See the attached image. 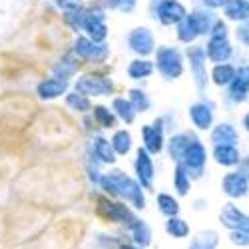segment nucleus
I'll return each instance as SVG.
<instances>
[{"label": "nucleus", "instance_id": "f257e3e1", "mask_svg": "<svg viewBox=\"0 0 249 249\" xmlns=\"http://www.w3.org/2000/svg\"><path fill=\"white\" fill-rule=\"evenodd\" d=\"M102 188L114 194V196H122L126 197L130 203H134L138 210H142L146 205V197H143V192H142V185L138 181H134L130 176H126L124 172L116 170V172H110L108 176L102 178Z\"/></svg>", "mask_w": 249, "mask_h": 249}, {"label": "nucleus", "instance_id": "f03ea898", "mask_svg": "<svg viewBox=\"0 0 249 249\" xmlns=\"http://www.w3.org/2000/svg\"><path fill=\"white\" fill-rule=\"evenodd\" d=\"M156 70L165 78V80H179L183 76V70H185V58L183 54L174 48V46H158L156 50Z\"/></svg>", "mask_w": 249, "mask_h": 249}, {"label": "nucleus", "instance_id": "7ed1b4c3", "mask_svg": "<svg viewBox=\"0 0 249 249\" xmlns=\"http://www.w3.org/2000/svg\"><path fill=\"white\" fill-rule=\"evenodd\" d=\"M74 90L84 94L86 98H102V96H112L116 84L112 78L104 74H84L76 80Z\"/></svg>", "mask_w": 249, "mask_h": 249}, {"label": "nucleus", "instance_id": "20e7f679", "mask_svg": "<svg viewBox=\"0 0 249 249\" xmlns=\"http://www.w3.org/2000/svg\"><path fill=\"white\" fill-rule=\"evenodd\" d=\"M104 2H96L88 6V14L84 20V36H88L96 44H106L108 38V24H106V14H104Z\"/></svg>", "mask_w": 249, "mask_h": 249}, {"label": "nucleus", "instance_id": "39448f33", "mask_svg": "<svg viewBox=\"0 0 249 249\" xmlns=\"http://www.w3.org/2000/svg\"><path fill=\"white\" fill-rule=\"evenodd\" d=\"M72 54L88 64H104L110 56L108 44H96L88 36H78L72 42Z\"/></svg>", "mask_w": 249, "mask_h": 249}, {"label": "nucleus", "instance_id": "423d86ee", "mask_svg": "<svg viewBox=\"0 0 249 249\" xmlns=\"http://www.w3.org/2000/svg\"><path fill=\"white\" fill-rule=\"evenodd\" d=\"M185 58L190 62V72L194 76V84L199 92L207 88V80H210V72H207V54L205 46H188L185 50Z\"/></svg>", "mask_w": 249, "mask_h": 249}, {"label": "nucleus", "instance_id": "0eeeda50", "mask_svg": "<svg viewBox=\"0 0 249 249\" xmlns=\"http://www.w3.org/2000/svg\"><path fill=\"white\" fill-rule=\"evenodd\" d=\"M188 14V8L179 0H156L154 2V18L161 26H178Z\"/></svg>", "mask_w": 249, "mask_h": 249}, {"label": "nucleus", "instance_id": "6e6552de", "mask_svg": "<svg viewBox=\"0 0 249 249\" xmlns=\"http://www.w3.org/2000/svg\"><path fill=\"white\" fill-rule=\"evenodd\" d=\"M215 106L210 102V100H197L194 104H190L188 108V116H190V122L192 126L199 132H207V130H213V122H215Z\"/></svg>", "mask_w": 249, "mask_h": 249}, {"label": "nucleus", "instance_id": "1a4fd4ad", "mask_svg": "<svg viewBox=\"0 0 249 249\" xmlns=\"http://www.w3.org/2000/svg\"><path fill=\"white\" fill-rule=\"evenodd\" d=\"M181 163H183V168L190 172V176L199 178L203 174L205 163H207V150H205L203 142L199 138L192 136L190 146H188V150H185V154H183Z\"/></svg>", "mask_w": 249, "mask_h": 249}, {"label": "nucleus", "instance_id": "9d476101", "mask_svg": "<svg viewBox=\"0 0 249 249\" xmlns=\"http://www.w3.org/2000/svg\"><path fill=\"white\" fill-rule=\"evenodd\" d=\"M128 46L138 58H148L156 54V38L148 26H138L128 34Z\"/></svg>", "mask_w": 249, "mask_h": 249}, {"label": "nucleus", "instance_id": "9b49d317", "mask_svg": "<svg viewBox=\"0 0 249 249\" xmlns=\"http://www.w3.org/2000/svg\"><path fill=\"white\" fill-rule=\"evenodd\" d=\"M142 142H143V150L148 154L156 156L165 148V138H163V118H156L154 124L142 126Z\"/></svg>", "mask_w": 249, "mask_h": 249}, {"label": "nucleus", "instance_id": "f8f14e48", "mask_svg": "<svg viewBox=\"0 0 249 249\" xmlns=\"http://www.w3.org/2000/svg\"><path fill=\"white\" fill-rule=\"evenodd\" d=\"M219 221L223 227H227L231 231H241V233H249V215L245 212H241L239 207L231 201H227L221 212H219Z\"/></svg>", "mask_w": 249, "mask_h": 249}, {"label": "nucleus", "instance_id": "ddd939ff", "mask_svg": "<svg viewBox=\"0 0 249 249\" xmlns=\"http://www.w3.org/2000/svg\"><path fill=\"white\" fill-rule=\"evenodd\" d=\"M221 192L230 199H243L249 196V179L237 170L227 172L221 178Z\"/></svg>", "mask_w": 249, "mask_h": 249}, {"label": "nucleus", "instance_id": "4468645a", "mask_svg": "<svg viewBox=\"0 0 249 249\" xmlns=\"http://www.w3.org/2000/svg\"><path fill=\"white\" fill-rule=\"evenodd\" d=\"M136 176H138V183L142 188L146 190H152L154 185V178H156V168H154V160H152V154H148L143 148H138L136 152Z\"/></svg>", "mask_w": 249, "mask_h": 249}, {"label": "nucleus", "instance_id": "2eb2a0df", "mask_svg": "<svg viewBox=\"0 0 249 249\" xmlns=\"http://www.w3.org/2000/svg\"><path fill=\"white\" fill-rule=\"evenodd\" d=\"M205 54L212 64H227L233 56V46L230 38H207L205 42Z\"/></svg>", "mask_w": 249, "mask_h": 249}, {"label": "nucleus", "instance_id": "dca6fc26", "mask_svg": "<svg viewBox=\"0 0 249 249\" xmlns=\"http://www.w3.org/2000/svg\"><path fill=\"white\" fill-rule=\"evenodd\" d=\"M225 96L231 104H243L249 98V64L237 66V76L227 88Z\"/></svg>", "mask_w": 249, "mask_h": 249}, {"label": "nucleus", "instance_id": "f3484780", "mask_svg": "<svg viewBox=\"0 0 249 249\" xmlns=\"http://www.w3.org/2000/svg\"><path fill=\"white\" fill-rule=\"evenodd\" d=\"M36 94L40 100H56L60 96H66L68 94V82L66 80H60V78H46L42 82H38L36 86Z\"/></svg>", "mask_w": 249, "mask_h": 249}, {"label": "nucleus", "instance_id": "a211bd4d", "mask_svg": "<svg viewBox=\"0 0 249 249\" xmlns=\"http://www.w3.org/2000/svg\"><path fill=\"white\" fill-rule=\"evenodd\" d=\"M213 146H239V132L230 122H219L212 130Z\"/></svg>", "mask_w": 249, "mask_h": 249}, {"label": "nucleus", "instance_id": "6ab92c4d", "mask_svg": "<svg viewBox=\"0 0 249 249\" xmlns=\"http://www.w3.org/2000/svg\"><path fill=\"white\" fill-rule=\"evenodd\" d=\"M212 156H213V161L221 165V168H235L243 160L239 146H213Z\"/></svg>", "mask_w": 249, "mask_h": 249}, {"label": "nucleus", "instance_id": "aec40b11", "mask_svg": "<svg viewBox=\"0 0 249 249\" xmlns=\"http://www.w3.org/2000/svg\"><path fill=\"white\" fill-rule=\"evenodd\" d=\"M235 76H237V66L231 64V62H227V64H215L210 72V78L217 88H230Z\"/></svg>", "mask_w": 249, "mask_h": 249}, {"label": "nucleus", "instance_id": "412c9836", "mask_svg": "<svg viewBox=\"0 0 249 249\" xmlns=\"http://www.w3.org/2000/svg\"><path fill=\"white\" fill-rule=\"evenodd\" d=\"M223 16H225V20L237 22V24L249 22V0H231V2L223 8Z\"/></svg>", "mask_w": 249, "mask_h": 249}, {"label": "nucleus", "instance_id": "4be33fe9", "mask_svg": "<svg viewBox=\"0 0 249 249\" xmlns=\"http://www.w3.org/2000/svg\"><path fill=\"white\" fill-rule=\"evenodd\" d=\"M78 66H80V62L74 54H66V56H62L56 64L52 66V76L54 78H60V80H70L76 72H78Z\"/></svg>", "mask_w": 249, "mask_h": 249}, {"label": "nucleus", "instance_id": "5701e85b", "mask_svg": "<svg viewBox=\"0 0 249 249\" xmlns=\"http://www.w3.org/2000/svg\"><path fill=\"white\" fill-rule=\"evenodd\" d=\"M156 70V64L148 58H134L130 64H128V78L134 80V82H140V80H146L154 74Z\"/></svg>", "mask_w": 249, "mask_h": 249}, {"label": "nucleus", "instance_id": "b1692460", "mask_svg": "<svg viewBox=\"0 0 249 249\" xmlns=\"http://www.w3.org/2000/svg\"><path fill=\"white\" fill-rule=\"evenodd\" d=\"M112 112L124 124H134L136 116H138V110L132 106V102L128 98H124V96H118V98L112 100Z\"/></svg>", "mask_w": 249, "mask_h": 249}, {"label": "nucleus", "instance_id": "393cba45", "mask_svg": "<svg viewBox=\"0 0 249 249\" xmlns=\"http://www.w3.org/2000/svg\"><path fill=\"white\" fill-rule=\"evenodd\" d=\"M190 140H192L190 134H181V132L179 134H174L168 140V154H170L172 161L181 163L183 154H185V150H188V146H190Z\"/></svg>", "mask_w": 249, "mask_h": 249}, {"label": "nucleus", "instance_id": "a878e982", "mask_svg": "<svg viewBox=\"0 0 249 249\" xmlns=\"http://www.w3.org/2000/svg\"><path fill=\"white\" fill-rule=\"evenodd\" d=\"M176 36H178L179 42H183V44H194L196 40L201 36L199 30H197V26H196V22H194L192 14H188V16H185L181 22L176 26Z\"/></svg>", "mask_w": 249, "mask_h": 249}, {"label": "nucleus", "instance_id": "bb28decb", "mask_svg": "<svg viewBox=\"0 0 249 249\" xmlns=\"http://www.w3.org/2000/svg\"><path fill=\"white\" fill-rule=\"evenodd\" d=\"M92 150H94V156L100 158V161H104V163H114L116 161V152L112 148V142L106 140L104 136H94Z\"/></svg>", "mask_w": 249, "mask_h": 249}, {"label": "nucleus", "instance_id": "cd10ccee", "mask_svg": "<svg viewBox=\"0 0 249 249\" xmlns=\"http://www.w3.org/2000/svg\"><path fill=\"white\" fill-rule=\"evenodd\" d=\"M190 14H192V18H194V22H196L199 34H201V36H205V34L210 36L212 28H213V24H215V20H217V18L212 14V10H207V8H197V10H192Z\"/></svg>", "mask_w": 249, "mask_h": 249}, {"label": "nucleus", "instance_id": "c85d7f7f", "mask_svg": "<svg viewBox=\"0 0 249 249\" xmlns=\"http://www.w3.org/2000/svg\"><path fill=\"white\" fill-rule=\"evenodd\" d=\"M86 14H88V6L80 4V6H76V8L64 12V22H66V26H68L72 32H82V30H84Z\"/></svg>", "mask_w": 249, "mask_h": 249}, {"label": "nucleus", "instance_id": "c756f323", "mask_svg": "<svg viewBox=\"0 0 249 249\" xmlns=\"http://www.w3.org/2000/svg\"><path fill=\"white\" fill-rule=\"evenodd\" d=\"M64 102H66V106H68L70 110L80 112V114H86V112L94 110L90 98H86L84 94H80V92H76V90H74V92H68V94L64 96Z\"/></svg>", "mask_w": 249, "mask_h": 249}, {"label": "nucleus", "instance_id": "7c9ffc66", "mask_svg": "<svg viewBox=\"0 0 249 249\" xmlns=\"http://www.w3.org/2000/svg\"><path fill=\"white\" fill-rule=\"evenodd\" d=\"M217 243H219L217 231H215V230H205V231L197 233V235L192 239V243H190L188 249H215Z\"/></svg>", "mask_w": 249, "mask_h": 249}, {"label": "nucleus", "instance_id": "2f4dec72", "mask_svg": "<svg viewBox=\"0 0 249 249\" xmlns=\"http://www.w3.org/2000/svg\"><path fill=\"white\" fill-rule=\"evenodd\" d=\"M110 142L116 156H128L132 150V134L128 130H116Z\"/></svg>", "mask_w": 249, "mask_h": 249}, {"label": "nucleus", "instance_id": "473e14b6", "mask_svg": "<svg viewBox=\"0 0 249 249\" xmlns=\"http://www.w3.org/2000/svg\"><path fill=\"white\" fill-rule=\"evenodd\" d=\"M174 188L179 196H188L190 188H192V176L190 172L183 168V163H176L174 170Z\"/></svg>", "mask_w": 249, "mask_h": 249}, {"label": "nucleus", "instance_id": "72a5a7b5", "mask_svg": "<svg viewBox=\"0 0 249 249\" xmlns=\"http://www.w3.org/2000/svg\"><path fill=\"white\" fill-rule=\"evenodd\" d=\"M92 116H94V122L98 124L100 128H116V122H118V118H116V114L108 108V106H102V104H98V106H94V110H92Z\"/></svg>", "mask_w": 249, "mask_h": 249}, {"label": "nucleus", "instance_id": "f704fd0d", "mask_svg": "<svg viewBox=\"0 0 249 249\" xmlns=\"http://www.w3.org/2000/svg\"><path fill=\"white\" fill-rule=\"evenodd\" d=\"M156 203H158V210L163 215H168V219L170 217H178V213H179V201L174 196H170V194H158Z\"/></svg>", "mask_w": 249, "mask_h": 249}, {"label": "nucleus", "instance_id": "c9c22d12", "mask_svg": "<svg viewBox=\"0 0 249 249\" xmlns=\"http://www.w3.org/2000/svg\"><path fill=\"white\" fill-rule=\"evenodd\" d=\"M165 231L176 239H183V237L190 235V225L181 217H170L168 221H165Z\"/></svg>", "mask_w": 249, "mask_h": 249}, {"label": "nucleus", "instance_id": "e433bc0d", "mask_svg": "<svg viewBox=\"0 0 249 249\" xmlns=\"http://www.w3.org/2000/svg\"><path fill=\"white\" fill-rule=\"evenodd\" d=\"M126 98L132 102V106H134L138 112H148L150 106H152L150 96L146 94V90H142V88H130Z\"/></svg>", "mask_w": 249, "mask_h": 249}, {"label": "nucleus", "instance_id": "4c0bfd02", "mask_svg": "<svg viewBox=\"0 0 249 249\" xmlns=\"http://www.w3.org/2000/svg\"><path fill=\"white\" fill-rule=\"evenodd\" d=\"M207 38H230V28H227V22L225 20H215V24H213V28H212V32H210V36Z\"/></svg>", "mask_w": 249, "mask_h": 249}, {"label": "nucleus", "instance_id": "58836bf2", "mask_svg": "<svg viewBox=\"0 0 249 249\" xmlns=\"http://www.w3.org/2000/svg\"><path fill=\"white\" fill-rule=\"evenodd\" d=\"M235 38H237V42H241L243 46L249 48V22L237 26V30H235Z\"/></svg>", "mask_w": 249, "mask_h": 249}, {"label": "nucleus", "instance_id": "ea45409f", "mask_svg": "<svg viewBox=\"0 0 249 249\" xmlns=\"http://www.w3.org/2000/svg\"><path fill=\"white\" fill-rule=\"evenodd\" d=\"M230 241H231L233 245H239V247H249V233L231 231V233H230Z\"/></svg>", "mask_w": 249, "mask_h": 249}, {"label": "nucleus", "instance_id": "a19ab883", "mask_svg": "<svg viewBox=\"0 0 249 249\" xmlns=\"http://www.w3.org/2000/svg\"><path fill=\"white\" fill-rule=\"evenodd\" d=\"M231 0H201V4L207 8V10H223L227 4H230Z\"/></svg>", "mask_w": 249, "mask_h": 249}, {"label": "nucleus", "instance_id": "79ce46f5", "mask_svg": "<svg viewBox=\"0 0 249 249\" xmlns=\"http://www.w3.org/2000/svg\"><path fill=\"white\" fill-rule=\"evenodd\" d=\"M136 6H138V0H120V12H124V14H130V12H134L136 10Z\"/></svg>", "mask_w": 249, "mask_h": 249}, {"label": "nucleus", "instance_id": "37998d69", "mask_svg": "<svg viewBox=\"0 0 249 249\" xmlns=\"http://www.w3.org/2000/svg\"><path fill=\"white\" fill-rule=\"evenodd\" d=\"M56 6L62 12H66V10H72V8L80 6V0H56Z\"/></svg>", "mask_w": 249, "mask_h": 249}, {"label": "nucleus", "instance_id": "c03bdc74", "mask_svg": "<svg viewBox=\"0 0 249 249\" xmlns=\"http://www.w3.org/2000/svg\"><path fill=\"white\" fill-rule=\"evenodd\" d=\"M237 172H239V174H243V176L249 179V156H243L241 163L237 165Z\"/></svg>", "mask_w": 249, "mask_h": 249}, {"label": "nucleus", "instance_id": "a18cd8bd", "mask_svg": "<svg viewBox=\"0 0 249 249\" xmlns=\"http://www.w3.org/2000/svg\"><path fill=\"white\" fill-rule=\"evenodd\" d=\"M106 8H120V0H102Z\"/></svg>", "mask_w": 249, "mask_h": 249}, {"label": "nucleus", "instance_id": "49530a36", "mask_svg": "<svg viewBox=\"0 0 249 249\" xmlns=\"http://www.w3.org/2000/svg\"><path fill=\"white\" fill-rule=\"evenodd\" d=\"M241 126H243V130L249 134V112L243 116V120H241Z\"/></svg>", "mask_w": 249, "mask_h": 249}]
</instances>
